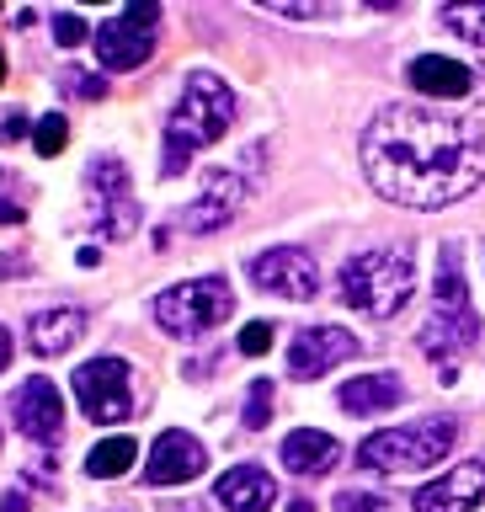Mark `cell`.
<instances>
[{
  "label": "cell",
  "mask_w": 485,
  "mask_h": 512,
  "mask_svg": "<svg viewBox=\"0 0 485 512\" xmlns=\"http://www.w3.org/2000/svg\"><path fill=\"white\" fill-rule=\"evenodd\" d=\"M363 176L400 208H448L485 182V134L454 112L395 102L363 128Z\"/></svg>",
  "instance_id": "cell-1"
},
{
  "label": "cell",
  "mask_w": 485,
  "mask_h": 512,
  "mask_svg": "<svg viewBox=\"0 0 485 512\" xmlns=\"http://www.w3.org/2000/svg\"><path fill=\"white\" fill-rule=\"evenodd\" d=\"M235 123V96L214 75H187L182 96H176L166 118V150H160V176H182L203 144H219Z\"/></svg>",
  "instance_id": "cell-2"
},
{
  "label": "cell",
  "mask_w": 485,
  "mask_h": 512,
  "mask_svg": "<svg viewBox=\"0 0 485 512\" xmlns=\"http://www.w3.org/2000/svg\"><path fill=\"white\" fill-rule=\"evenodd\" d=\"M336 288H342V304H352L358 315L384 320V315L406 310V299L416 288V262L406 251H358L336 272Z\"/></svg>",
  "instance_id": "cell-3"
},
{
  "label": "cell",
  "mask_w": 485,
  "mask_h": 512,
  "mask_svg": "<svg viewBox=\"0 0 485 512\" xmlns=\"http://www.w3.org/2000/svg\"><path fill=\"white\" fill-rule=\"evenodd\" d=\"M459 427L448 416H432V422H411V427H384L374 438L358 443L363 470H384V475H406V470H427V464H443L448 448H454Z\"/></svg>",
  "instance_id": "cell-4"
},
{
  "label": "cell",
  "mask_w": 485,
  "mask_h": 512,
  "mask_svg": "<svg viewBox=\"0 0 485 512\" xmlns=\"http://www.w3.org/2000/svg\"><path fill=\"white\" fill-rule=\"evenodd\" d=\"M230 310H235V294L224 278H192V283H176L155 299V320L171 336H187V342L214 331L219 320H230Z\"/></svg>",
  "instance_id": "cell-5"
},
{
  "label": "cell",
  "mask_w": 485,
  "mask_h": 512,
  "mask_svg": "<svg viewBox=\"0 0 485 512\" xmlns=\"http://www.w3.org/2000/svg\"><path fill=\"white\" fill-rule=\"evenodd\" d=\"M123 358H91L86 368L75 374V400L80 411L91 416V422H128V411H134V384H128Z\"/></svg>",
  "instance_id": "cell-6"
},
{
  "label": "cell",
  "mask_w": 485,
  "mask_h": 512,
  "mask_svg": "<svg viewBox=\"0 0 485 512\" xmlns=\"http://www.w3.org/2000/svg\"><path fill=\"white\" fill-rule=\"evenodd\" d=\"M246 278L256 288H267V294L278 299H315L320 288V272H315V256L299 251V246H278V251H262L246 262Z\"/></svg>",
  "instance_id": "cell-7"
},
{
  "label": "cell",
  "mask_w": 485,
  "mask_h": 512,
  "mask_svg": "<svg viewBox=\"0 0 485 512\" xmlns=\"http://www.w3.org/2000/svg\"><path fill=\"white\" fill-rule=\"evenodd\" d=\"M246 192H251L246 171H214V176H208V187L182 208V230H187V235H214V230H224V224L240 214Z\"/></svg>",
  "instance_id": "cell-8"
},
{
  "label": "cell",
  "mask_w": 485,
  "mask_h": 512,
  "mask_svg": "<svg viewBox=\"0 0 485 512\" xmlns=\"http://www.w3.org/2000/svg\"><path fill=\"white\" fill-rule=\"evenodd\" d=\"M475 336H480V315L470 304H459V310H432V320L422 326V352L443 363V384H454L459 358L475 347Z\"/></svg>",
  "instance_id": "cell-9"
},
{
  "label": "cell",
  "mask_w": 485,
  "mask_h": 512,
  "mask_svg": "<svg viewBox=\"0 0 485 512\" xmlns=\"http://www.w3.org/2000/svg\"><path fill=\"white\" fill-rule=\"evenodd\" d=\"M208 464V448L192 438V432L171 427L160 432V438L150 443V459H144V480L150 486H187V480H198Z\"/></svg>",
  "instance_id": "cell-10"
},
{
  "label": "cell",
  "mask_w": 485,
  "mask_h": 512,
  "mask_svg": "<svg viewBox=\"0 0 485 512\" xmlns=\"http://www.w3.org/2000/svg\"><path fill=\"white\" fill-rule=\"evenodd\" d=\"M347 358H358V336L342 331V326H310V331L294 336V347H288V374L294 379H320Z\"/></svg>",
  "instance_id": "cell-11"
},
{
  "label": "cell",
  "mask_w": 485,
  "mask_h": 512,
  "mask_svg": "<svg viewBox=\"0 0 485 512\" xmlns=\"http://www.w3.org/2000/svg\"><path fill=\"white\" fill-rule=\"evenodd\" d=\"M406 80L422 96H438V102H464V96H475L485 91L480 86V70H470V64H459V59H448V54H422V59H411L406 64Z\"/></svg>",
  "instance_id": "cell-12"
},
{
  "label": "cell",
  "mask_w": 485,
  "mask_h": 512,
  "mask_svg": "<svg viewBox=\"0 0 485 512\" xmlns=\"http://www.w3.org/2000/svg\"><path fill=\"white\" fill-rule=\"evenodd\" d=\"M16 422H22V432L32 443H48L54 448L64 438V400L54 390V379H27L22 390H16Z\"/></svg>",
  "instance_id": "cell-13"
},
{
  "label": "cell",
  "mask_w": 485,
  "mask_h": 512,
  "mask_svg": "<svg viewBox=\"0 0 485 512\" xmlns=\"http://www.w3.org/2000/svg\"><path fill=\"white\" fill-rule=\"evenodd\" d=\"M485 496V464L470 459V464H454L443 480H427L416 491V512H470Z\"/></svg>",
  "instance_id": "cell-14"
},
{
  "label": "cell",
  "mask_w": 485,
  "mask_h": 512,
  "mask_svg": "<svg viewBox=\"0 0 485 512\" xmlns=\"http://www.w3.org/2000/svg\"><path fill=\"white\" fill-rule=\"evenodd\" d=\"M214 496H219V507H230V512H267L278 502V480H272L262 464H235V470H224L214 480Z\"/></svg>",
  "instance_id": "cell-15"
},
{
  "label": "cell",
  "mask_w": 485,
  "mask_h": 512,
  "mask_svg": "<svg viewBox=\"0 0 485 512\" xmlns=\"http://www.w3.org/2000/svg\"><path fill=\"white\" fill-rule=\"evenodd\" d=\"M80 336H86V310H75V304H59V310H38L27 320V347L38 352V358H59V352H70Z\"/></svg>",
  "instance_id": "cell-16"
},
{
  "label": "cell",
  "mask_w": 485,
  "mask_h": 512,
  "mask_svg": "<svg viewBox=\"0 0 485 512\" xmlns=\"http://www.w3.org/2000/svg\"><path fill=\"white\" fill-rule=\"evenodd\" d=\"M91 48H96V59H102L107 70H139V64L155 54V38L144 27H128L118 16V22H102L91 32Z\"/></svg>",
  "instance_id": "cell-17"
},
{
  "label": "cell",
  "mask_w": 485,
  "mask_h": 512,
  "mask_svg": "<svg viewBox=\"0 0 485 512\" xmlns=\"http://www.w3.org/2000/svg\"><path fill=\"white\" fill-rule=\"evenodd\" d=\"M336 459H342V443H336L331 432H320V427H299V432L283 438V464L294 475H326Z\"/></svg>",
  "instance_id": "cell-18"
},
{
  "label": "cell",
  "mask_w": 485,
  "mask_h": 512,
  "mask_svg": "<svg viewBox=\"0 0 485 512\" xmlns=\"http://www.w3.org/2000/svg\"><path fill=\"white\" fill-rule=\"evenodd\" d=\"M406 400V384L395 374H363V379H347L342 384V411L352 416H374V411H390Z\"/></svg>",
  "instance_id": "cell-19"
},
{
  "label": "cell",
  "mask_w": 485,
  "mask_h": 512,
  "mask_svg": "<svg viewBox=\"0 0 485 512\" xmlns=\"http://www.w3.org/2000/svg\"><path fill=\"white\" fill-rule=\"evenodd\" d=\"M134 459H139V443L118 432V438H102V443H96L91 454H86V475H96V480H118Z\"/></svg>",
  "instance_id": "cell-20"
},
{
  "label": "cell",
  "mask_w": 485,
  "mask_h": 512,
  "mask_svg": "<svg viewBox=\"0 0 485 512\" xmlns=\"http://www.w3.org/2000/svg\"><path fill=\"white\" fill-rule=\"evenodd\" d=\"M91 192L102 198V208L128 203V166H123V160H112V155L96 160V166H91Z\"/></svg>",
  "instance_id": "cell-21"
},
{
  "label": "cell",
  "mask_w": 485,
  "mask_h": 512,
  "mask_svg": "<svg viewBox=\"0 0 485 512\" xmlns=\"http://www.w3.org/2000/svg\"><path fill=\"white\" fill-rule=\"evenodd\" d=\"M443 22L454 27L464 43L485 48V6H443Z\"/></svg>",
  "instance_id": "cell-22"
},
{
  "label": "cell",
  "mask_w": 485,
  "mask_h": 512,
  "mask_svg": "<svg viewBox=\"0 0 485 512\" xmlns=\"http://www.w3.org/2000/svg\"><path fill=\"white\" fill-rule=\"evenodd\" d=\"M251 432H262L272 422V379H256L251 390H246V416H240Z\"/></svg>",
  "instance_id": "cell-23"
},
{
  "label": "cell",
  "mask_w": 485,
  "mask_h": 512,
  "mask_svg": "<svg viewBox=\"0 0 485 512\" xmlns=\"http://www.w3.org/2000/svg\"><path fill=\"white\" fill-rule=\"evenodd\" d=\"M32 144H38V155H59L64 144H70V128H64L59 112H48V118L32 128Z\"/></svg>",
  "instance_id": "cell-24"
},
{
  "label": "cell",
  "mask_w": 485,
  "mask_h": 512,
  "mask_svg": "<svg viewBox=\"0 0 485 512\" xmlns=\"http://www.w3.org/2000/svg\"><path fill=\"white\" fill-rule=\"evenodd\" d=\"M59 91H64V96H86V102H96V96L107 91V80H102V75H86V70H64V75H59Z\"/></svg>",
  "instance_id": "cell-25"
},
{
  "label": "cell",
  "mask_w": 485,
  "mask_h": 512,
  "mask_svg": "<svg viewBox=\"0 0 485 512\" xmlns=\"http://www.w3.org/2000/svg\"><path fill=\"white\" fill-rule=\"evenodd\" d=\"M54 38L64 48H80V43H86V22H80L75 11H54Z\"/></svg>",
  "instance_id": "cell-26"
},
{
  "label": "cell",
  "mask_w": 485,
  "mask_h": 512,
  "mask_svg": "<svg viewBox=\"0 0 485 512\" xmlns=\"http://www.w3.org/2000/svg\"><path fill=\"white\" fill-rule=\"evenodd\" d=\"M267 347H272V326L267 320H251V326L240 331V352H246V358H262Z\"/></svg>",
  "instance_id": "cell-27"
},
{
  "label": "cell",
  "mask_w": 485,
  "mask_h": 512,
  "mask_svg": "<svg viewBox=\"0 0 485 512\" xmlns=\"http://www.w3.org/2000/svg\"><path fill=\"white\" fill-rule=\"evenodd\" d=\"M336 512H390L384 496H368V491H342L336 496Z\"/></svg>",
  "instance_id": "cell-28"
},
{
  "label": "cell",
  "mask_w": 485,
  "mask_h": 512,
  "mask_svg": "<svg viewBox=\"0 0 485 512\" xmlns=\"http://www.w3.org/2000/svg\"><path fill=\"white\" fill-rule=\"evenodd\" d=\"M123 22H128V27L155 32V22H160V6H150V0H139V6H128V11H123Z\"/></svg>",
  "instance_id": "cell-29"
},
{
  "label": "cell",
  "mask_w": 485,
  "mask_h": 512,
  "mask_svg": "<svg viewBox=\"0 0 485 512\" xmlns=\"http://www.w3.org/2000/svg\"><path fill=\"white\" fill-rule=\"evenodd\" d=\"M0 139H27V118H22V112H11V118L0 123Z\"/></svg>",
  "instance_id": "cell-30"
},
{
  "label": "cell",
  "mask_w": 485,
  "mask_h": 512,
  "mask_svg": "<svg viewBox=\"0 0 485 512\" xmlns=\"http://www.w3.org/2000/svg\"><path fill=\"white\" fill-rule=\"evenodd\" d=\"M11 352H16V342H11V331H6V326H0V368H6V363H11Z\"/></svg>",
  "instance_id": "cell-31"
},
{
  "label": "cell",
  "mask_w": 485,
  "mask_h": 512,
  "mask_svg": "<svg viewBox=\"0 0 485 512\" xmlns=\"http://www.w3.org/2000/svg\"><path fill=\"white\" fill-rule=\"evenodd\" d=\"M27 214H22V208H16V203H0V224H22Z\"/></svg>",
  "instance_id": "cell-32"
},
{
  "label": "cell",
  "mask_w": 485,
  "mask_h": 512,
  "mask_svg": "<svg viewBox=\"0 0 485 512\" xmlns=\"http://www.w3.org/2000/svg\"><path fill=\"white\" fill-rule=\"evenodd\" d=\"M0 512H27V496H22V491H11L6 502H0Z\"/></svg>",
  "instance_id": "cell-33"
},
{
  "label": "cell",
  "mask_w": 485,
  "mask_h": 512,
  "mask_svg": "<svg viewBox=\"0 0 485 512\" xmlns=\"http://www.w3.org/2000/svg\"><path fill=\"white\" fill-rule=\"evenodd\" d=\"M288 512H315V502H304V496H294V502H288Z\"/></svg>",
  "instance_id": "cell-34"
},
{
  "label": "cell",
  "mask_w": 485,
  "mask_h": 512,
  "mask_svg": "<svg viewBox=\"0 0 485 512\" xmlns=\"http://www.w3.org/2000/svg\"><path fill=\"white\" fill-rule=\"evenodd\" d=\"M0 80H6V54H0Z\"/></svg>",
  "instance_id": "cell-35"
}]
</instances>
